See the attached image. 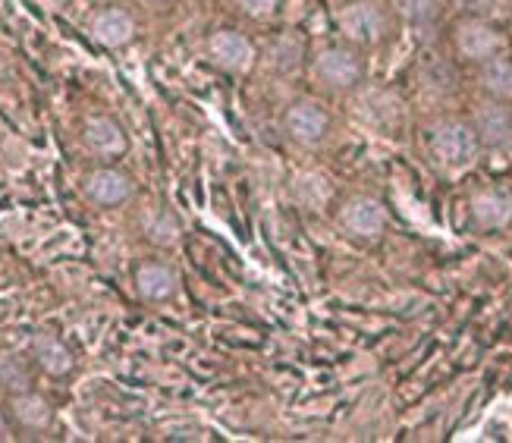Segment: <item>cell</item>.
I'll use <instances>...</instances> for the list:
<instances>
[{
	"instance_id": "30bf717a",
	"label": "cell",
	"mask_w": 512,
	"mask_h": 443,
	"mask_svg": "<svg viewBox=\"0 0 512 443\" xmlns=\"http://www.w3.org/2000/svg\"><path fill=\"white\" fill-rule=\"evenodd\" d=\"M352 98V114L359 117L371 129H399V123L406 120V101L399 98L390 88L381 85H359Z\"/></svg>"
},
{
	"instance_id": "603a6c76",
	"label": "cell",
	"mask_w": 512,
	"mask_h": 443,
	"mask_svg": "<svg viewBox=\"0 0 512 443\" xmlns=\"http://www.w3.org/2000/svg\"><path fill=\"white\" fill-rule=\"evenodd\" d=\"M142 230L154 246H173V242H180V220L167 208H151L142 220Z\"/></svg>"
},
{
	"instance_id": "2e32d148",
	"label": "cell",
	"mask_w": 512,
	"mask_h": 443,
	"mask_svg": "<svg viewBox=\"0 0 512 443\" xmlns=\"http://www.w3.org/2000/svg\"><path fill=\"white\" fill-rule=\"evenodd\" d=\"M136 293L145 302H170L180 293V274L170 261H142L136 271Z\"/></svg>"
},
{
	"instance_id": "ba28073f",
	"label": "cell",
	"mask_w": 512,
	"mask_h": 443,
	"mask_svg": "<svg viewBox=\"0 0 512 443\" xmlns=\"http://www.w3.org/2000/svg\"><path fill=\"white\" fill-rule=\"evenodd\" d=\"M412 82L418 98L443 110V104H450V98H456L459 92V63L453 54H425L412 70Z\"/></svg>"
},
{
	"instance_id": "7a4b0ae2",
	"label": "cell",
	"mask_w": 512,
	"mask_h": 443,
	"mask_svg": "<svg viewBox=\"0 0 512 443\" xmlns=\"http://www.w3.org/2000/svg\"><path fill=\"white\" fill-rule=\"evenodd\" d=\"M305 76L318 95L349 98L355 88L368 82V51L343 38L311 44Z\"/></svg>"
},
{
	"instance_id": "7402d4cb",
	"label": "cell",
	"mask_w": 512,
	"mask_h": 443,
	"mask_svg": "<svg viewBox=\"0 0 512 443\" xmlns=\"http://www.w3.org/2000/svg\"><path fill=\"white\" fill-rule=\"evenodd\" d=\"M0 390L7 396L32 390V368L16 352H0Z\"/></svg>"
},
{
	"instance_id": "83f0119b",
	"label": "cell",
	"mask_w": 512,
	"mask_h": 443,
	"mask_svg": "<svg viewBox=\"0 0 512 443\" xmlns=\"http://www.w3.org/2000/svg\"><path fill=\"white\" fill-rule=\"evenodd\" d=\"M506 32H509V41H512V19L506 22Z\"/></svg>"
},
{
	"instance_id": "9c48e42d",
	"label": "cell",
	"mask_w": 512,
	"mask_h": 443,
	"mask_svg": "<svg viewBox=\"0 0 512 443\" xmlns=\"http://www.w3.org/2000/svg\"><path fill=\"white\" fill-rule=\"evenodd\" d=\"M390 224V214L384 208L381 198L374 195H349L343 198V205L337 208V227L352 239V242H362V246H371L384 233Z\"/></svg>"
},
{
	"instance_id": "f1b7e54d",
	"label": "cell",
	"mask_w": 512,
	"mask_h": 443,
	"mask_svg": "<svg viewBox=\"0 0 512 443\" xmlns=\"http://www.w3.org/2000/svg\"><path fill=\"white\" fill-rule=\"evenodd\" d=\"M337 4H340V0H337Z\"/></svg>"
},
{
	"instance_id": "5b68a950",
	"label": "cell",
	"mask_w": 512,
	"mask_h": 443,
	"mask_svg": "<svg viewBox=\"0 0 512 443\" xmlns=\"http://www.w3.org/2000/svg\"><path fill=\"white\" fill-rule=\"evenodd\" d=\"M280 129L299 148H321L333 132V114L318 95H299L283 107Z\"/></svg>"
},
{
	"instance_id": "7c38bea8",
	"label": "cell",
	"mask_w": 512,
	"mask_h": 443,
	"mask_svg": "<svg viewBox=\"0 0 512 443\" xmlns=\"http://www.w3.org/2000/svg\"><path fill=\"white\" fill-rule=\"evenodd\" d=\"M88 32H92V38L101 44V48L120 51V48H129V44L136 41L139 22L129 7L107 4V7H98L92 13V19H88Z\"/></svg>"
},
{
	"instance_id": "44dd1931",
	"label": "cell",
	"mask_w": 512,
	"mask_h": 443,
	"mask_svg": "<svg viewBox=\"0 0 512 443\" xmlns=\"http://www.w3.org/2000/svg\"><path fill=\"white\" fill-rule=\"evenodd\" d=\"M289 195H293L305 211H321L330 202L333 189H330L324 173H318V170H302V173H296L293 186H289Z\"/></svg>"
},
{
	"instance_id": "4316f807",
	"label": "cell",
	"mask_w": 512,
	"mask_h": 443,
	"mask_svg": "<svg viewBox=\"0 0 512 443\" xmlns=\"http://www.w3.org/2000/svg\"><path fill=\"white\" fill-rule=\"evenodd\" d=\"M142 4H148V7H164V4H173V0H142Z\"/></svg>"
},
{
	"instance_id": "4fadbf2b",
	"label": "cell",
	"mask_w": 512,
	"mask_h": 443,
	"mask_svg": "<svg viewBox=\"0 0 512 443\" xmlns=\"http://www.w3.org/2000/svg\"><path fill=\"white\" fill-rule=\"evenodd\" d=\"M82 192H85L88 202L98 205V208H120L132 198V180H129V173H123L120 167L101 164V167L85 173Z\"/></svg>"
},
{
	"instance_id": "6da1fadb",
	"label": "cell",
	"mask_w": 512,
	"mask_h": 443,
	"mask_svg": "<svg viewBox=\"0 0 512 443\" xmlns=\"http://www.w3.org/2000/svg\"><path fill=\"white\" fill-rule=\"evenodd\" d=\"M421 139H425L428 161L447 176L472 170L484 151L469 114H450V110L431 114L425 129H421Z\"/></svg>"
},
{
	"instance_id": "ac0fdd59",
	"label": "cell",
	"mask_w": 512,
	"mask_h": 443,
	"mask_svg": "<svg viewBox=\"0 0 512 443\" xmlns=\"http://www.w3.org/2000/svg\"><path fill=\"white\" fill-rule=\"evenodd\" d=\"M29 356H32V365L41 368L44 374H51V378H63V374H70L76 365L73 352L66 349V343L54 334H35L32 346H29Z\"/></svg>"
},
{
	"instance_id": "e0dca14e",
	"label": "cell",
	"mask_w": 512,
	"mask_h": 443,
	"mask_svg": "<svg viewBox=\"0 0 512 443\" xmlns=\"http://www.w3.org/2000/svg\"><path fill=\"white\" fill-rule=\"evenodd\" d=\"M472 76H475L478 95L497 98V101H512V54L509 51L472 66Z\"/></svg>"
},
{
	"instance_id": "9a60e30c",
	"label": "cell",
	"mask_w": 512,
	"mask_h": 443,
	"mask_svg": "<svg viewBox=\"0 0 512 443\" xmlns=\"http://www.w3.org/2000/svg\"><path fill=\"white\" fill-rule=\"evenodd\" d=\"M469 214H472V224L484 233L506 230L512 224V195L497 186L478 189L469 198Z\"/></svg>"
},
{
	"instance_id": "484cf974",
	"label": "cell",
	"mask_w": 512,
	"mask_h": 443,
	"mask_svg": "<svg viewBox=\"0 0 512 443\" xmlns=\"http://www.w3.org/2000/svg\"><path fill=\"white\" fill-rule=\"evenodd\" d=\"M10 440V422H7V415L0 412V443Z\"/></svg>"
},
{
	"instance_id": "cb8c5ba5",
	"label": "cell",
	"mask_w": 512,
	"mask_h": 443,
	"mask_svg": "<svg viewBox=\"0 0 512 443\" xmlns=\"http://www.w3.org/2000/svg\"><path fill=\"white\" fill-rule=\"evenodd\" d=\"M230 10L249 22H258V26H274V22L283 16L286 0H227Z\"/></svg>"
},
{
	"instance_id": "52a82bcc",
	"label": "cell",
	"mask_w": 512,
	"mask_h": 443,
	"mask_svg": "<svg viewBox=\"0 0 512 443\" xmlns=\"http://www.w3.org/2000/svg\"><path fill=\"white\" fill-rule=\"evenodd\" d=\"M205 54L211 66H217L220 73L227 76H252L258 70V41L246 35L242 29H214L205 41Z\"/></svg>"
},
{
	"instance_id": "d4e9b609",
	"label": "cell",
	"mask_w": 512,
	"mask_h": 443,
	"mask_svg": "<svg viewBox=\"0 0 512 443\" xmlns=\"http://www.w3.org/2000/svg\"><path fill=\"white\" fill-rule=\"evenodd\" d=\"M447 4H453L456 13L494 19V22H503V26L512 19V0H447Z\"/></svg>"
},
{
	"instance_id": "ffe728a7",
	"label": "cell",
	"mask_w": 512,
	"mask_h": 443,
	"mask_svg": "<svg viewBox=\"0 0 512 443\" xmlns=\"http://www.w3.org/2000/svg\"><path fill=\"white\" fill-rule=\"evenodd\" d=\"M387 7L396 16V22H403V26L415 32H428L443 19L447 0H387Z\"/></svg>"
},
{
	"instance_id": "8fae6325",
	"label": "cell",
	"mask_w": 512,
	"mask_h": 443,
	"mask_svg": "<svg viewBox=\"0 0 512 443\" xmlns=\"http://www.w3.org/2000/svg\"><path fill=\"white\" fill-rule=\"evenodd\" d=\"M469 120L484 151H512V101L481 95L469 110Z\"/></svg>"
},
{
	"instance_id": "8992f818",
	"label": "cell",
	"mask_w": 512,
	"mask_h": 443,
	"mask_svg": "<svg viewBox=\"0 0 512 443\" xmlns=\"http://www.w3.org/2000/svg\"><path fill=\"white\" fill-rule=\"evenodd\" d=\"M308 54H311V41L305 38V32L296 26H283L258 44V70L277 79L305 76Z\"/></svg>"
},
{
	"instance_id": "277c9868",
	"label": "cell",
	"mask_w": 512,
	"mask_h": 443,
	"mask_svg": "<svg viewBox=\"0 0 512 443\" xmlns=\"http://www.w3.org/2000/svg\"><path fill=\"white\" fill-rule=\"evenodd\" d=\"M509 48L512 41L503 22L469 16V13H456V19L450 22V54L456 57L459 66H469L472 70V66L491 60Z\"/></svg>"
},
{
	"instance_id": "d6986e66",
	"label": "cell",
	"mask_w": 512,
	"mask_h": 443,
	"mask_svg": "<svg viewBox=\"0 0 512 443\" xmlns=\"http://www.w3.org/2000/svg\"><path fill=\"white\" fill-rule=\"evenodd\" d=\"M10 415H13V422L22 428V431H48L51 422H54V409L51 403L44 400L41 393L35 390H26V393H16L10 396Z\"/></svg>"
},
{
	"instance_id": "5bb4252c",
	"label": "cell",
	"mask_w": 512,
	"mask_h": 443,
	"mask_svg": "<svg viewBox=\"0 0 512 443\" xmlns=\"http://www.w3.org/2000/svg\"><path fill=\"white\" fill-rule=\"evenodd\" d=\"M82 145L88 154H95L98 161H117L129 151V136L126 129L107 114H98V117H88L85 126H82Z\"/></svg>"
},
{
	"instance_id": "3957f363",
	"label": "cell",
	"mask_w": 512,
	"mask_h": 443,
	"mask_svg": "<svg viewBox=\"0 0 512 443\" xmlns=\"http://www.w3.org/2000/svg\"><path fill=\"white\" fill-rule=\"evenodd\" d=\"M396 16L390 13L387 0H340L333 7V29L337 38L355 44V48H377L390 38Z\"/></svg>"
}]
</instances>
